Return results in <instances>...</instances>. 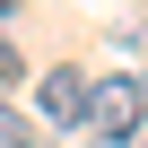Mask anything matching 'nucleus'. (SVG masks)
Listing matches in <instances>:
<instances>
[{"label":"nucleus","mask_w":148,"mask_h":148,"mask_svg":"<svg viewBox=\"0 0 148 148\" xmlns=\"http://www.w3.org/2000/svg\"><path fill=\"white\" fill-rule=\"evenodd\" d=\"M139 122H148V87H139V79H96V96H87V139H139Z\"/></svg>","instance_id":"obj_1"},{"label":"nucleus","mask_w":148,"mask_h":148,"mask_svg":"<svg viewBox=\"0 0 148 148\" xmlns=\"http://www.w3.org/2000/svg\"><path fill=\"white\" fill-rule=\"evenodd\" d=\"M87 96H96V79H87V70H70V61L35 79V105H44L52 131H87Z\"/></svg>","instance_id":"obj_2"},{"label":"nucleus","mask_w":148,"mask_h":148,"mask_svg":"<svg viewBox=\"0 0 148 148\" xmlns=\"http://www.w3.org/2000/svg\"><path fill=\"white\" fill-rule=\"evenodd\" d=\"M0 148H35V122H26V113H9V105H0Z\"/></svg>","instance_id":"obj_3"},{"label":"nucleus","mask_w":148,"mask_h":148,"mask_svg":"<svg viewBox=\"0 0 148 148\" xmlns=\"http://www.w3.org/2000/svg\"><path fill=\"white\" fill-rule=\"evenodd\" d=\"M18 79H26V61H18V44H9V35H0V105H9V87H18Z\"/></svg>","instance_id":"obj_4"},{"label":"nucleus","mask_w":148,"mask_h":148,"mask_svg":"<svg viewBox=\"0 0 148 148\" xmlns=\"http://www.w3.org/2000/svg\"><path fill=\"white\" fill-rule=\"evenodd\" d=\"M96 148H139V139H96Z\"/></svg>","instance_id":"obj_5"},{"label":"nucleus","mask_w":148,"mask_h":148,"mask_svg":"<svg viewBox=\"0 0 148 148\" xmlns=\"http://www.w3.org/2000/svg\"><path fill=\"white\" fill-rule=\"evenodd\" d=\"M139 87H148V79H139Z\"/></svg>","instance_id":"obj_6"}]
</instances>
